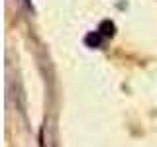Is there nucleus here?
<instances>
[{
  "label": "nucleus",
  "instance_id": "nucleus-1",
  "mask_svg": "<svg viewBox=\"0 0 157 147\" xmlns=\"http://www.w3.org/2000/svg\"><path fill=\"white\" fill-rule=\"evenodd\" d=\"M104 39H106V37L96 29V32H88L86 36H85V43H86L88 47H92V49H98V47H102Z\"/></svg>",
  "mask_w": 157,
  "mask_h": 147
},
{
  "label": "nucleus",
  "instance_id": "nucleus-2",
  "mask_svg": "<svg viewBox=\"0 0 157 147\" xmlns=\"http://www.w3.org/2000/svg\"><path fill=\"white\" fill-rule=\"evenodd\" d=\"M98 32H100L104 37H114V33H116V24L112 22V20H102L100 26H98Z\"/></svg>",
  "mask_w": 157,
  "mask_h": 147
},
{
  "label": "nucleus",
  "instance_id": "nucleus-3",
  "mask_svg": "<svg viewBox=\"0 0 157 147\" xmlns=\"http://www.w3.org/2000/svg\"><path fill=\"white\" fill-rule=\"evenodd\" d=\"M22 2H24V6H26L29 12H33V4H32V0H22Z\"/></svg>",
  "mask_w": 157,
  "mask_h": 147
}]
</instances>
